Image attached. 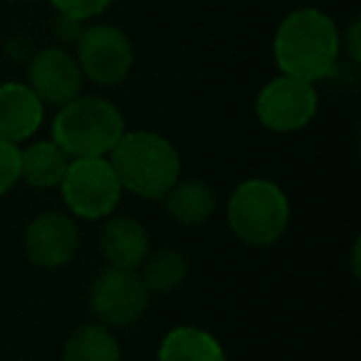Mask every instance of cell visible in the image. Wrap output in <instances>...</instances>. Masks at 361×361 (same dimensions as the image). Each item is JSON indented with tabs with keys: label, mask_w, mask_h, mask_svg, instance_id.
Wrapping results in <instances>:
<instances>
[{
	"label": "cell",
	"mask_w": 361,
	"mask_h": 361,
	"mask_svg": "<svg viewBox=\"0 0 361 361\" xmlns=\"http://www.w3.org/2000/svg\"><path fill=\"white\" fill-rule=\"evenodd\" d=\"M141 270H136L141 275V282L149 290V295H169V292L178 290L183 285L188 275V262L186 257L169 247L161 250H149V255L141 262Z\"/></svg>",
	"instance_id": "2e32d148"
},
{
	"label": "cell",
	"mask_w": 361,
	"mask_h": 361,
	"mask_svg": "<svg viewBox=\"0 0 361 361\" xmlns=\"http://www.w3.org/2000/svg\"><path fill=\"white\" fill-rule=\"evenodd\" d=\"M166 213L180 226H201L216 213V191L206 180L183 178L176 180L164 196Z\"/></svg>",
	"instance_id": "4fadbf2b"
},
{
	"label": "cell",
	"mask_w": 361,
	"mask_h": 361,
	"mask_svg": "<svg viewBox=\"0 0 361 361\" xmlns=\"http://www.w3.org/2000/svg\"><path fill=\"white\" fill-rule=\"evenodd\" d=\"M85 75L77 57L62 47H45L35 52L27 65V87L37 94L42 104L65 106L80 97Z\"/></svg>",
	"instance_id": "9c48e42d"
},
{
	"label": "cell",
	"mask_w": 361,
	"mask_h": 361,
	"mask_svg": "<svg viewBox=\"0 0 361 361\" xmlns=\"http://www.w3.org/2000/svg\"><path fill=\"white\" fill-rule=\"evenodd\" d=\"M149 307V290L136 270L106 267L90 287V310L104 326H129Z\"/></svg>",
	"instance_id": "8992f818"
},
{
	"label": "cell",
	"mask_w": 361,
	"mask_h": 361,
	"mask_svg": "<svg viewBox=\"0 0 361 361\" xmlns=\"http://www.w3.org/2000/svg\"><path fill=\"white\" fill-rule=\"evenodd\" d=\"M62 361H121V349L109 326L82 324L67 339Z\"/></svg>",
	"instance_id": "e0dca14e"
},
{
	"label": "cell",
	"mask_w": 361,
	"mask_h": 361,
	"mask_svg": "<svg viewBox=\"0 0 361 361\" xmlns=\"http://www.w3.org/2000/svg\"><path fill=\"white\" fill-rule=\"evenodd\" d=\"M159 361H226V351L198 326H176L161 341Z\"/></svg>",
	"instance_id": "9a60e30c"
},
{
	"label": "cell",
	"mask_w": 361,
	"mask_h": 361,
	"mask_svg": "<svg viewBox=\"0 0 361 361\" xmlns=\"http://www.w3.org/2000/svg\"><path fill=\"white\" fill-rule=\"evenodd\" d=\"M106 159L121 188L141 198H164L180 178L178 151L154 131H124Z\"/></svg>",
	"instance_id": "7a4b0ae2"
},
{
	"label": "cell",
	"mask_w": 361,
	"mask_h": 361,
	"mask_svg": "<svg viewBox=\"0 0 361 361\" xmlns=\"http://www.w3.org/2000/svg\"><path fill=\"white\" fill-rule=\"evenodd\" d=\"M45 104L27 85L8 82L0 85V141H20L30 139L42 124Z\"/></svg>",
	"instance_id": "8fae6325"
},
{
	"label": "cell",
	"mask_w": 361,
	"mask_h": 361,
	"mask_svg": "<svg viewBox=\"0 0 361 361\" xmlns=\"http://www.w3.org/2000/svg\"><path fill=\"white\" fill-rule=\"evenodd\" d=\"M70 161V156L52 139L37 141L20 149V178L32 188H55L65 178Z\"/></svg>",
	"instance_id": "5bb4252c"
},
{
	"label": "cell",
	"mask_w": 361,
	"mask_h": 361,
	"mask_svg": "<svg viewBox=\"0 0 361 361\" xmlns=\"http://www.w3.org/2000/svg\"><path fill=\"white\" fill-rule=\"evenodd\" d=\"M20 180V146L0 141V196H6Z\"/></svg>",
	"instance_id": "ac0fdd59"
},
{
	"label": "cell",
	"mask_w": 361,
	"mask_h": 361,
	"mask_svg": "<svg viewBox=\"0 0 361 361\" xmlns=\"http://www.w3.org/2000/svg\"><path fill=\"white\" fill-rule=\"evenodd\" d=\"M290 223V201L275 180H243L228 201V226L240 243L267 247L282 238Z\"/></svg>",
	"instance_id": "277c9868"
},
{
	"label": "cell",
	"mask_w": 361,
	"mask_h": 361,
	"mask_svg": "<svg viewBox=\"0 0 361 361\" xmlns=\"http://www.w3.org/2000/svg\"><path fill=\"white\" fill-rule=\"evenodd\" d=\"M80 247V231L70 216L60 211L40 213L25 231V252L42 270L65 267Z\"/></svg>",
	"instance_id": "30bf717a"
},
{
	"label": "cell",
	"mask_w": 361,
	"mask_h": 361,
	"mask_svg": "<svg viewBox=\"0 0 361 361\" xmlns=\"http://www.w3.org/2000/svg\"><path fill=\"white\" fill-rule=\"evenodd\" d=\"M99 250L104 260L109 262V267L139 270V265L151 250L149 231L136 218H111L99 233Z\"/></svg>",
	"instance_id": "7c38bea8"
},
{
	"label": "cell",
	"mask_w": 361,
	"mask_h": 361,
	"mask_svg": "<svg viewBox=\"0 0 361 361\" xmlns=\"http://www.w3.org/2000/svg\"><path fill=\"white\" fill-rule=\"evenodd\" d=\"M77 62L82 75L97 85H119L134 65V50L119 27L94 25L77 40Z\"/></svg>",
	"instance_id": "ba28073f"
},
{
	"label": "cell",
	"mask_w": 361,
	"mask_h": 361,
	"mask_svg": "<svg viewBox=\"0 0 361 361\" xmlns=\"http://www.w3.org/2000/svg\"><path fill=\"white\" fill-rule=\"evenodd\" d=\"M111 0H52V6L57 8L62 18L70 20L85 23L90 18H97L99 13H104L109 8Z\"/></svg>",
	"instance_id": "d6986e66"
},
{
	"label": "cell",
	"mask_w": 361,
	"mask_h": 361,
	"mask_svg": "<svg viewBox=\"0 0 361 361\" xmlns=\"http://www.w3.org/2000/svg\"><path fill=\"white\" fill-rule=\"evenodd\" d=\"M62 198L75 216L99 221L109 216L121 198V183L111 169L109 159H72L60 183Z\"/></svg>",
	"instance_id": "5b68a950"
},
{
	"label": "cell",
	"mask_w": 361,
	"mask_h": 361,
	"mask_svg": "<svg viewBox=\"0 0 361 361\" xmlns=\"http://www.w3.org/2000/svg\"><path fill=\"white\" fill-rule=\"evenodd\" d=\"M339 30L329 16L305 8L285 18L275 35V62L282 75L314 85L331 75L339 60Z\"/></svg>",
	"instance_id": "6da1fadb"
},
{
	"label": "cell",
	"mask_w": 361,
	"mask_h": 361,
	"mask_svg": "<svg viewBox=\"0 0 361 361\" xmlns=\"http://www.w3.org/2000/svg\"><path fill=\"white\" fill-rule=\"evenodd\" d=\"M124 134V116L102 97H75L60 106L52 124V141L70 159H99L109 156Z\"/></svg>",
	"instance_id": "3957f363"
},
{
	"label": "cell",
	"mask_w": 361,
	"mask_h": 361,
	"mask_svg": "<svg viewBox=\"0 0 361 361\" xmlns=\"http://www.w3.org/2000/svg\"><path fill=\"white\" fill-rule=\"evenodd\" d=\"M257 119L277 134L305 129L317 114V90L312 82L282 75L262 87L255 102Z\"/></svg>",
	"instance_id": "52a82bcc"
}]
</instances>
